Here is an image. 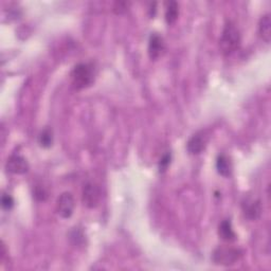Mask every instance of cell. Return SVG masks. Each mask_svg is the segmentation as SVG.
I'll return each mask as SVG.
<instances>
[{
  "mask_svg": "<svg viewBox=\"0 0 271 271\" xmlns=\"http://www.w3.org/2000/svg\"><path fill=\"white\" fill-rule=\"evenodd\" d=\"M127 7H128L127 3H116L114 7V11L118 14H121L127 10Z\"/></svg>",
  "mask_w": 271,
  "mask_h": 271,
  "instance_id": "obj_17",
  "label": "cell"
},
{
  "mask_svg": "<svg viewBox=\"0 0 271 271\" xmlns=\"http://www.w3.org/2000/svg\"><path fill=\"white\" fill-rule=\"evenodd\" d=\"M96 79V68L92 64L81 63L74 66L70 73L72 86L77 90L91 86Z\"/></svg>",
  "mask_w": 271,
  "mask_h": 271,
  "instance_id": "obj_1",
  "label": "cell"
},
{
  "mask_svg": "<svg viewBox=\"0 0 271 271\" xmlns=\"http://www.w3.org/2000/svg\"><path fill=\"white\" fill-rule=\"evenodd\" d=\"M171 158H172L171 154L166 153L160 159V162H159V171H160V173H164L167 170V167H169V165L171 163Z\"/></svg>",
  "mask_w": 271,
  "mask_h": 271,
  "instance_id": "obj_15",
  "label": "cell"
},
{
  "mask_svg": "<svg viewBox=\"0 0 271 271\" xmlns=\"http://www.w3.org/2000/svg\"><path fill=\"white\" fill-rule=\"evenodd\" d=\"M2 205L3 208L6 210H10L13 208L14 205V199L11 195L9 194H4L3 198H2Z\"/></svg>",
  "mask_w": 271,
  "mask_h": 271,
  "instance_id": "obj_16",
  "label": "cell"
},
{
  "mask_svg": "<svg viewBox=\"0 0 271 271\" xmlns=\"http://www.w3.org/2000/svg\"><path fill=\"white\" fill-rule=\"evenodd\" d=\"M209 136L205 132H198L194 134L186 143V149L191 155H198L207 146Z\"/></svg>",
  "mask_w": 271,
  "mask_h": 271,
  "instance_id": "obj_6",
  "label": "cell"
},
{
  "mask_svg": "<svg viewBox=\"0 0 271 271\" xmlns=\"http://www.w3.org/2000/svg\"><path fill=\"white\" fill-rule=\"evenodd\" d=\"M241 256V251L232 247H218L215 249L212 255V259L215 264L221 266H232Z\"/></svg>",
  "mask_w": 271,
  "mask_h": 271,
  "instance_id": "obj_3",
  "label": "cell"
},
{
  "mask_svg": "<svg viewBox=\"0 0 271 271\" xmlns=\"http://www.w3.org/2000/svg\"><path fill=\"white\" fill-rule=\"evenodd\" d=\"M164 51V42L162 37L154 33L148 41V55L151 60H157Z\"/></svg>",
  "mask_w": 271,
  "mask_h": 271,
  "instance_id": "obj_8",
  "label": "cell"
},
{
  "mask_svg": "<svg viewBox=\"0 0 271 271\" xmlns=\"http://www.w3.org/2000/svg\"><path fill=\"white\" fill-rule=\"evenodd\" d=\"M218 235L221 239L226 241H233L236 238V234L232 228V223L229 219H225L220 222L218 227Z\"/></svg>",
  "mask_w": 271,
  "mask_h": 271,
  "instance_id": "obj_11",
  "label": "cell"
},
{
  "mask_svg": "<svg viewBox=\"0 0 271 271\" xmlns=\"http://www.w3.org/2000/svg\"><path fill=\"white\" fill-rule=\"evenodd\" d=\"M242 212H244L245 216L248 219L255 220L257 219L261 214V207L258 200L253 199H246L241 204Z\"/></svg>",
  "mask_w": 271,
  "mask_h": 271,
  "instance_id": "obj_9",
  "label": "cell"
},
{
  "mask_svg": "<svg viewBox=\"0 0 271 271\" xmlns=\"http://www.w3.org/2000/svg\"><path fill=\"white\" fill-rule=\"evenodd\" d=\"M6 169L9 173L15 175L26 174L29 171V163L21 155H12L8 159Z\"/></svg>",
  "mask_w": 271,
  "mask_h": 271,
  "instance_id": "obj_7",
  "label": "cell"
},
{
  "mask_svg": "<svg viewBox=\"0 0 271 271\" xmlns=\"http://www.w3.org/2000/svg\"><path fill=\"white\" fill-rule=\"evenodd\" d=\"M258 34L260 39L266 43H270L271 39V20L270 15L265 14L260 17L258 23Z\"/></svg>",
  "mask_w": 271,
  "mask_h": 271,
  "instance_id": "obj_10",
  "label": "cell"
},
{
  "mask_svg": "<svg viewBox=\"0 0 271 271\" xmlns=\"http://www.w3.org/2000/svg\"><path fill=\"white\" fill-rule=\"evenodd\" d=\"M240 46V33L234 24L231 22L227 23L225 28H223L219 47L223 55H230L233 52H235Z\"/></svg>",
  "mask_w": 271,
  "mask_h": 271,
  "instance_id": "obj_2",
  "label": "cell"
},
{
  "mask_svg": "<svg viewBox=\"0 0 271 271\" xmlns=\"http://www.w3.org/2000/svg\"><path fill=\"white\" fill-rule=\"evenodd\" d=\"M101 190L96 183L87 182L84 185L82 200L86 207L90 209L98 207L101 201Z\"/></svg>",
  "mask_w": 271,
  "mask_h": 271,
  "instance_id": "obj_4",
  "label": "cell"
},
{
  "mask_svg": "<svg viewBox=\"0 0 271 271\" xmlns=\"http://www.w3.org/2000/svg\"><path fill=\"white\" fill-rule=\"evenodd\" d=\"M34 196H35V197H36L37 199H39V200H45V199L47 198V196H48V195H47V192H46L44 189L39 188V189H36V190H35Z\"/></svg>",
  "mask_w": 271,
  "mask_h": 271,
  "instance_id": "obj_18",
  "label": "cell"
},
{
  "mask_svg": "<svg viewBox=\"0 0 271 271\" xmlns=\"http://www.w3.org/2000/svg\"><path fill=\"white\" fill-rule=\"evenodd\" d=\"M39 141L41 146L45 148H49L53 143V134L50 128H45L40 135Z\"/></svg>",
  "mask_w": 271,
  "mask_h": 271,
  "instance_id": "obj_14",
  "label": "cell"
},
{
  "mask_svg": "<svg viewBox=\"0 0 271 271\" xmlns=\"http://www.w3.org/2000/svg\"><path fill=\"white\" fill-rule=\"evenodd\" d=\"M216 169L221 176L229 177L232 174V163L230 158L226 155H219L216 160Z\"/></svg>",
  "mask_w": 271,
  "mask_h": 271,
  "instance_id": "obj_12",
  "label": "cell"
},
{
  "mask_svg": "<svg viewBox=\"0 0 271 271\" xmlns=\"http://www.w3.org/2000/svg\"><path fill=\"white\" fill-rule=\"evenodd\" d=\"M178 4L175 2H170L166 4L165 9V21L169 25H172L176 22L177 18H178Z\"/></svg>",
  "mask_w": 271,
  "mask_h": 271,
  "instance_id": "obj_13",
  "label": "cell"
},
{
  "mask_svg": "<svg viewBox=\"0 0 271 271\" xmlns=\"http://www.w3.org/2000/svg\"><path fill=\"white\" fill-rule=\"evenodd\" d=\"M74 207H76V201L69 192L63 193L57 200V212L63 218H69L73 214Z\"/></svg>",
  "mask_w": 271,
  "mask_h": 271,
  "instance_id": "obj_5",
  "label": "cell"
}]
</instances>
